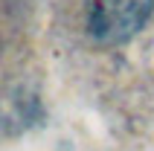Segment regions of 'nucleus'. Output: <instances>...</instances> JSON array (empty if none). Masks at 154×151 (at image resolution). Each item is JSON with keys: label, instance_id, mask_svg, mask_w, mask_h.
I'll return each mask as SVG.
<instances>
[{"label": "nucleus", "instance_id": "nucleus-1", "mask_svg": "<svg viewBox=\"0 0 154 151\" xmlns=\"http://www.w3.org/2000/svg\"><path fill=\"white\" fill-rule=\"evenodd\" d=\"M154 0H90L87 29L99 44H122L148 20Z\"/></svg>", "mask_w": 154, "mask_h": 151}]
</instances>
